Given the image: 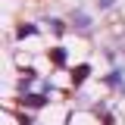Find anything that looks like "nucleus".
<instances>
[{"label":"nucleus","instance_id":"f257e3e1","mask_svg":"<svg viewBox=\"0 0 125 125\" xmlns=\"http://www.w3.org/2000/svg\"><path fill=\"white\" fill-rule=\"evenodd\" d=\"M72 25H75L81 34H88V31H91V19H88V16L78 10V13H72Z\"/></svg>","mask_w":125,"mask_h":125},{"label":"nucleus","instance_id":"7ed1b4c3","mask_svg":"<svg viewBox=\"0 0 125 125\" xmlns=\"http://www.w3.org/2000/svg\"><path fill=\"white\" fill-rule=\"evenodd\" d=\"M50 60L56 62V66H62V62H66V50H62V47H53V50H50Z\"/></svg>","mask_w":125,"mask_h":125},{"label":"nucleus","instance_id":"f03ea898","mask_svg":"<svg viewBox=\"0 0 125 125\" xmlns=\"http://www.w3.org/2000/svg\"><path fill=\"white\" fill-rule=\"evenodd\" d=\"M106 84H109V88H116V91H125V81H122V69L109 72V75H106Z\"/></svg>","mask_w":125,"mask_h":125},{"label":"nucleus","instance_id":"20e7f679","mask_svg":"<svg viewBox=\"0 0 125 125\" xmlns=\"http://www.w3.org/2000/svg\"><path fill=\"white\" fill-rule=\"evenodd\" d=\"M50 28L56 31V34H62V31H66V25H62V19H50Z\"/></svg>","mask_w":125,"mask_h":125},{"label":"nucleus","instance_id":"39448f33","mask_svg":"<svg viewBox=\"0 0 125 125\" xmlns=\"http://www.w3.org/2000/svg\"><path fill=\"white\" fill-rule=\"evenodd\" d=\"M113 6H116V0H97V10H103V13L113 10Z\"/></svg>","mask_w":125,"mask_h":125},{"label":"nucleus","instance_id":"423d86ee","mask_svg":"<svg viewBox=\"0 0 125 125\" xmlns=\"http://www.w3.org/2000/svg\"><path fill=\"white\" fill-rule=\"evenodd\" d=\"M34 31H38L34 25H22V28H19V38H28V34H34Z\"/></svg>","mask_w":125,"mask_h":125}]
</instances>
